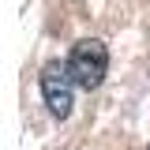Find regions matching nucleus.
<instances>
[{
  "label": "nucleus",
  "instance_id": "f03ea898",
  "mask_svg": "<svg viewBox=\"0 0 150 150\" xmlns=\"http://www.w3.org/2000/svg\"><path fill=\"white\" fill-rule=\"evenodd\" d=\"M71 86H75V79H71V71H68V64L53 60V64L41 68V94H45V105H49L60 120L71 112Z\"/></svg>",
  "mask_w": 150,
  "mask_h": 150
},
{
  "label": "nucleus",
  "instance_id": "f257e3e1",
  "mask_svg": "<svg viewBox=\"0 0 150 150\" xmlns=\"http://www.w3.org/2000/svg\"><path fill=\"white\" fill-rule=\"evenodd\" d=\"M105 68H109V49H105L98 38H83L71 49V56H68V71H71L75 86H83V90L101 86Z\"/></svg>",
  "mask_w": 150,
  "mask_h": 150
}]
</instances>
